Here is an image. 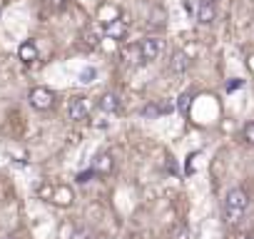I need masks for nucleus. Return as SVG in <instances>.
Listing matches in <instances>:
<instances>
[{
    "label": "nucleus",
    "instance_id": "21",
    "mask_svg": "<svg viewBox=\"0 0 254 239\" xmlns=\"http://www.w3.org/2000/svg\"><path fill=\"white\" fill-rule=\"evenodd\" d=\"M229 239H254V234L252 232H234V234H229Z\"/></svg>",
    "mask_w": 254,
    "mask_h": 239
},
{
    "label": "nucleus",
    "instance_id": "7",
    "mask_svg": "<svg viewBox=\"0 0 254 239\" xmlns=\"http://www.w3.org/2000/svg\"><path fill=\"white\" fill-rule=\"evenodd\" d=\"M217 18V8H214V0H199V8H197V23L209 25Z\"/></svg>",
    "mask_w": 254,
    "mask_h": 239
},
{
    "label": "nucleus",
    "instance_id": "11",
    "mask_svg": "<svg viewBox=\"0 0 254 239\" xmlns=\"http://www.w3.org/2000/svg\"><path fill=\"white\" fill-rule=\"evenodd\" d=\"M187 67H190V58H187V53L177 50V53L172 55V60H170V70H172V72H177V75H182Z\"/></svg>",
    "mask_w": 254,
    "mask_h": 239
},
{
    "label": "nucleus",
    "instance_id": "23",
    "mask_svg": "<svg viewBox=\"0 0 254 239\" xmlns=\"http://www.w3.org/2000/svg\"><path fill=\"white\" fill-rule=\"evenodd\" d=\"M242 85H244L242 80H234V82H227V90L232 92V90H237V87H242Z\"/></svg>",
    "mask_w": 254,
    "mask_h": 239
},
{
    "label": "nucleus",
    "instance_id": "6",
    "mask_svg": "<svg viewBox=\"0 0 254 239\" xmlns=\"http://www.w3.org/2000/svg\"><path fill=\"white\" fill-rule=\"evenodd\" d=\"M92 170H95L100 177L110 175V172L115 170V157H112L110 152H100V155H95V160H92Z\"/></svg>",
    "mask_w": 254,
    "mask_h": 239
},
{
    "label": "nucleus",
    "instance_id": "2",
    "mask_svg": "<svg viewBox=\"0 0 254 239\" xmlns=\"http://www.w3.org/2000/svg\"><path fill=\"white\" fill-rule=\"evenodd\" d=\"M28 102H30V107H35V110H40V112H45V110H50L53 105H55V92L50 90V87H33L30 92H28Z\"/></svg>",
    "mask_w": 254,
    "mask_h": 239
},
{
    "label": "nucleus",
    "instance_id": "17",
    "mask_svg": "<svg viewBox=\"0 0 254 239\" xmlns=\"http://www.w3.org/2000/svg\"><path fill=\"white\" fill-rule=\"evenodd\" d=\"M80 77H82V82H92V80L97 77V70H95V67H90V70H82V75H80Z\"/></svg>",
    "mask_w": 254,
    "mask_h": 239
},
{
    "label": "nucleus",
    "instance_id": "20",
    "mask_svg": "<svg viewBox=\"0 0 254 239\" xmlns=\"http://www.w3.org/2000/svg\"><path fill=\"white\" fill-rule=\"evenodd\" d=\"M70 239H90V232H87V229H82V227H77V229H75V234H72Z\"/></svg>",
    "mask_w": 254,
    "mask_h": 239
},
{
    "label": "nucleus",
    "instance_id": "15",
    "mask_svg": "<svg viewBox=\"0 0 254 239\" xmlns=\"http://www.w3.org/2000/svg\"><path fill=\"white\" fill-rule=\"evenodd\" d=\"M170 239H190V229H187L185 224H177V227L172 229Z\"/></svg>",
    "mask_w": 254,
    "mask_h": 239
},
{
    "label": "nucleus",
    "instance_id": "9",
    "mask_svg": "<svg viewBox=\"0 0 254 239\" xmlns=\"http://www.w3.org/2000/svg\"><path fill=\"white\" fill-rule=\"evenodd\" d=\"M18 58H20L25 65H30V62H35V60L40 58V50H38V45H35L33 40H25V43H20V48H18Z\"/></svg>",
    "mask_w": 254,
    "mask_h": 239
},
{
    "label": "nucleus",
    "instance_id": "5",
    "mask_svg": "<svg viewBox=\"0 0 254 239\" xmlns=\"http://www.w3.org/2000/svg\"><path fill=\"white\" fill-rule=\"evenodd\" d=\"M50 202H53L55 207H60V209H67V207L75 204V189H72L70 184H55Z\"/></svg>",
    "mask_w": 254,
    "mask_h": 239
},
{
    "label": "nucleus",
    "instance_id": "4",
    "mask_svg": "<svg viewBox=\"0 0 254 239\" xmlns=\"http://www.w3.org/2000/svg\"><path fill=\"white\" fill-rule=\"evenodd\" d=\"M92 112V102L87 97H72L67 102V117L72 120V122H82V120H87Z\"/></svg>",
    "mask_w": 254,
    "mask_h": 239
},
{
    "label": "nucleus",
    "instance_id": "19",
    "mask_svg": "<svg viewBox=\"0 0 254 239\" xmlns=\"http://www.w3.org/2000/svg\"><path fill=\"white\" fill-rule=\"evenodd\" d=\"M85 43H87L90 48H97V43H100V40H97V35L90 30V33H85Z\"/></svg>",
    "mask_w": 254,
    "mask_h": 239
},
{
    "label": "nucleus",
    "instance_id": "12",
    "mask_svg": "<svg viewBox=\"0 0 254 239\" xmlns=\"http://www.w3.org/2000/svg\"><path fill=\"white\" fill-rule=\"evenodd\" d=\"M100 20L107 25V23H112V20H120V10L117 8H110V5H102L100 8Z\"/></svg>",
    "mask_w": 254,
    "mask_h": 239
},
{
    "label": "nucleus",
    "instance_id": "14",
    "mask_svg": "<svg viewBox=\"0 0 254 239\" xmlns=\"http://www.w3.org/2000/svg\"><path fill=\"white\" fill-rule=\"evenodd\" d=\"M75 229H77V227H75L72 222H63V224L58 227V239H70V237L75 234Z\"/></svg>",
    "mask_w": 254,
    "mask_h": 239
},
{
    "label": "nucleus",
    "instance_id": "8",
    "mask_svg": "<svg viewBox=\"0 0 254 239\" xmlns=\"http://www.w3.org/2000/svg\"><path fill=\"white\" fill-rule=\"evenodd\" d=\"M127 33H130V25H127L122 18H120V20H112V23L105 25V38H110V40H122Z\"/></svg>",
    "mask_w": 254,
    "mask_h": 239
},
{
    "label": "nucleus",
    "instance_id": "3",
    "mask_svg": "<svg viewBox=\"0 0 254 239\" xmlns=\"http://www.w3.org/2000/svg\"><path fill=\"white\" fill-rule=\"evenodd\" d=\"M162 48H165V43H162L160 38H155V35L142 38V40H140V60H142V62L157 60V58L162 55Z\"/></svg>",
    "mask_w": 254,
    "mask_h": 239
},
{
    "label": "nucleus",
    "instance_id": "1",
    "mask_svg": "<svg viewBox=\"0 0 254 239\" xmlns=\"http://www.w3.org/2000/svg\"><path fill=\"white\" fill-rule=\"evenodd\" d=\"M249 209V194L242 189V187H232L227 194H224V202H222V217L227 224H237L239 219H244Z\"/></svg>",
    "mask_w": 254,
    "mask_h": 239
},
{
    "label": "nucleus",
    "instance_id": "10",
    "mask_svg": "<svg viewBox=\"0 0 254 239\" xmlns=\"http://www.w3.org/2000/svg\"><path fill=\"white\" fill-rule=\"evenodd\" d=\"M97 107H100L102 112H107V115H117V112H120V97H117L115 92H105V95L100 97Z\"/></svg>",
    "mask_w": 254,
    "mask_h": 239
},
{
    "label": "nucleus",
    "instance_id": "16",
    "mask_svg": "<svg viewBox=\"0 0 254 239\" xmlns=\"http://www.w3.org/2000/svg\"><path fill=\"white\" fill-rule=\"evenodd\" d=\"M242 137H244V142H247V145H254V122H247V125H244Z\"/></svg>",
    "mask_w": 254,
    "mask_h": 239
},
{
    "label": "nucleus",
    "instance_id": "22",
    "mask_svg": "<svg viewBox=\"0 0 254 239\" xmlns=\"http://www.w3.org/2000/svg\"><path fill=\"white\" fill-rule=\"evenodd\" d=\"M48 3H50L53 8H65V5H67V0H48Z\"/></svg>",
    "mask_w": 254,
    "mask_h": 239
},
{
    "label": "nucleus",
    "instance_id": "18",
    "mask_svg": "<svg viewBox=\"0 0 254 239\" xmlns=\"http://www.w3.org/2000/svg\"><path fill=\"white\" fill-rule=\"evenodd\" d=\"M95 175H97V172H95V170L90 167L87 172H80V175H77V182H80V184H85V182H87V179H92Z\"/></svg>",
    "mask_w": 254,
    "mask_h": 239
},
{
    "label": "nucleus",
    "instance_id": "13",
    "mask_svg": "<svg viewBox=\"0 0 254 239\" xmlns=\"http://www.w3.org/2000/svg\"><path fill=\"white\" fill-rule=\"evenodd\" d=\"M192 100H194V95H192V92H182V95H180V100H177V110H180L182 115H187V112H190V107H192Z\"/></svg>",
    "mask_w": 254,
    "mask_h": 239
}]
</instances>
